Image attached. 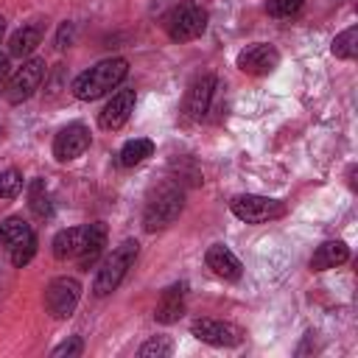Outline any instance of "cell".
I'll use <instances>...</instances> for the list:
<instances>
[{"label": "cell", "instance_id": "obj_1", "mask_svg": "<svg viewBox=\"0 0 358 358\" xmlns=\"http://www.w3.org/2000/svg\"><path fill=\"white\" fill-rule=\"evenodd\" d=\"M129 76V62L115 56V59H103L95 67L84 70L76 81H73V95L78 101H95L106 92H112L123 78Z\"/></svg>", "mask_w": 358, "mask_h": 358}, {"label": "cell", "instance_id": "obj_2", "mask_svg": "<svg viewBox=\"0 0 358 358\" xmlns=\"http://www.w3.org/2000/svg\"><path fill=\"white\" fill-rule=\"evenodd\" d=\"M182 207H185V193L179 185L173 182H162L159 187L151 190L148 201H145V213H143V227L148 232L154 229H165L171 227L179 215H182Z\"/></svg>", "mask_w": 358, "mask_h": 358}, {"label": "cell", "instance_id": "obj_3", "mask_svg": "<svg viewBox=\"0 0 358 358\" xmlns=\"http://www.w3.org/2000/svg\"><path fill=\"white\" fill-rule=\"evenodd\" d=\"M137 252H140V243H137V241H123L120 246L112 249V255L101 263V268H98V274H95V282H92L95 296H106V294H112V291L123 282L126 271H129V268L134 266V260H137Z\"/></svg>", "mask_w": 358, "mask_h": 358}, {"label": "cell", "instance_id": "obj_4", "mask_svg": "<svg viewBox=\"0 0 358 358\" xmlns=\"http://www.w3.org/2000/svg\"><path fill=\"white\" fill-rule=\"evenodd\" d=\"M204 28H207V11L196 3H190V0L179 3L165 17V31L173 42H190V39L201 36Z\"/></svg>", "mask_w": 358, "mask_h": 358}, {"label": "cell", "instance_id": "obj_5", "mask_svg": "<svg viewBox=\"0 0 358 358\" xmlns=\"http://www.w3.org/2000/svg\"><path fill=\"white\" fill-rule=\"evenodd\" d=\"M229 210L235 218L246 221V224H268L274 218L285 215V204L280 199H268V196H235L229 201Z\"/></svg>", "mask_w": 358, "mask_h": 358}, {"label": "cell", "instance_id": "obj_6", "mask_svg": "<svg viewBox=\"0 0 358 358\" xmlns=\"http://www.w3.org/2000/svg\"><path fill=\"white\" fill-rule=\"evenodd\" d=\"M78 299H81V285H78L76 277H56V280H50L48 288H45V308H48V313L56 316V319L73 316Z\"/></svg>", "mask_w": 358, "mask_h": 358}, {"label": "cell", "instance_id": "obj_7", "mask_svg": "<svg viewBox=\"0 0 358 358\" xmlns=\"http://www.w3.org/2000/svg\"><path fill=\"white\" fill-rule=\"evenodd\" d=\"M42 78H45V59H25L14 73H11V78H8V84H6V98L11 101V103H20V101H25V98H31L36 90H39V84H42Z\"/></svg>", "mask_w": 358, "mask_h": 358}, {"label": "cell", "instance_id": "obj_8", "mask_svg": "<svg viewBox=\"0 0 358 358\" xmlns=\"http://www.w3.org/2000/svg\"><path fill=\"white\" fill-rule=\"evenodd\" d=\"M215 92H218V78L213 73L193 78V84L187 87V95H185V115L190 120H201L210 112Z\"/></svg>", "mask_w": 358, "mask_h": 358}, {"label": "cell", "instance_id": "obj_9", "mask_svg": "<svg viewBox=\"0 0 358 358\" xmlns=\"http://www.w3.org/2000/svg\"><path fill=\"white\" fill-rule=\"evenodd\" d=\"M190 330L199 341L213 344V347H238L243 341L241 327H235L229 322H221V319H196L190 324Z\"/></svg>", "mask_w": 358, "mask_h": 358}, {"label": "cell", "instance_id": "obj_10", "mask_svg": "<svg viewBox=\"0 0 358 358\" xmlns=\"http://www.w3.org/2000/svg\"><path fill=\"white\" fill-rule=\"evenodd\" d=\"M235 64H238V70H243L249 76H268L280 64V50L274 45L255 42V45H249L238 53Z\"/></svg>", "mask_w": 358, "mask_h": 358}, {"label": "cell", "instance_id": "obj_11", "mask_svg": "<svg viewBox=\"0 0 358 358\" xmlns=\"http://www.w3.org/2000/svg\"><path fill=\"white\" fill-rule=\"evenodd\" d=\"M87 148H90V131H87L84 123H70V126H64V129L56 134V140H53V157H56L59 162H70V159L81 157Z\"/></svg>", "mask_w": 358, "mask_h": 358}, {"label": "cell", "instance_id": "obj_12", "mask_svg": "<svg viewBox=\"0 0 358 358\" xmlns=\"http://www.w3.org/2000/svg\"><path fill=\"white\" fill-rule=\"evenodd\" d=\"M131 112H134V90H117L112 95V101L101 109L98 126L106 129V131H115V129H120L129 120Z\"/></svg>", "mask_w": 358, "mask_h": 358}, {"label": "cell", "instance_id": "obj_13", "mask_svg": "<svg viewBox=\"0 0 358 358\" xmlns=\"http://www.w3.org/2000/svg\"><path fill=\"white\" fill-rule=\"evenodd\" d=\"M204 260H207V268H213V274L221 277V280L235 282V280H241V274H243L241 260H238L224 243H213V246L207 249Z\"/></svg>", "mask_w": 358, "mask_h": 358}, {"label": "cell", "instance_id": "obj_14", "mask_svg": "<svg viewBox=\"0 0 358 358\" xmlns=\"http://www.w3.org/2000/svg\"><path fill=\"white\" fill-rule=\"evenodd\" d=\"M185 291H187V282H179V285H171V288L162 291V296L157 302V310H154V319L159 324L179 322V316L185 313Z\"/></svg>", "mask_w": 358, "mask_h": 358}, {"label": "cell", "instance_id": "obj_15", "mask_svg": "<svg viewBox=\"0 0 358 358\" xmlns=\"http://www.w3.org/2000/svg\"><path fill=\"white\" fill-rule=\"evenodd\" d=\"M347 257H350V249H347L344 241H324L310 255V268L313 271H324V268H333V266L347 263Z\"/></svg>", "mask_w": 358, "mask_h": 358}, {"label": "cell", "instance_id": "obj_16", "mask_svg": "<svg viewBox=\"0 0 358 358\" xmlns=\"http://www.w3.org/2000/svg\"><path fill=\"white\" fill-rule=\"evenodd\" d=\"M84 241H87V227L62 229V232H56V238H53V255H56L59 260L78 257L81 249H84Z\"/></svg>", "mask_w": 358, "mask_h": 358}, {"label": "cell", "instance_id": "obj_17", "mask_svg": "<svg viewBox=\"0 0 358 358\" xmlns=\"http://www.w3.org/2000/svg\"><path fill=\"white\" fill-rule=\"evenodd\" d=\"M106 246V224L95 221V224H87V241H84V249L78 255V266L87 271L90 266H95V260L101 257Z\"/></svg>", "mask_w": 358, "mask_h": 358}, {"label": "cell", "instance_id": "obj_18", "mask_svg": "<svg viewBox=\"0 0 358 358\" xmlns=\"http://www.w3.org/2000/svg\"><path fill=\"white\" fill-rule=\"evenodd\" d=\"M42 34H45V25L42 22H31V25H22L20 31H14V36L8 39V53L11 56H28L39 42H42Z\"/></svg>", "mask_w": 358, "mask_h": 358}, {"label": "cell", "instance_id": "obj_19", "mask_svg": "<svg viewBox=\"0 0 358 358\" xmlns=\"http://www.w3.org/2000/svg\"><path fill=\"white\" fill-rule=\"evenodd\" d=\"M34 229H31V224L25 221V218H6L3 224H0V249H6V252H11L22 238H28Z\"/></svg>", "mask_w": 358, "mask_h": 358}, {"label": "cell", "instance_id": "obj_20", "mask_svg": "<svg viewBox=\"0 0 358 358\" xmlns=\"http://www.w3.org/2000/svg\"><path fill=\"white\" fill-rule=\"evenodd\" d=\"M154 154V143L145 140V137H137V140H129L123 148H120V165L123 168H134L140 165L143 159H148Z\"/></svg>", "mask_w": 358, "mask_h": 358}, {"label": "cell", "instance_id": "obj_21", "mask_svg": "<svg viewBox=\"0 0 358 358\" xmlns=\"http://www.w3.org/2000/svg\"><path fill=\"white\" fill-rule=\"evenodd\" d=\"M28 207L36 218H48L50 215V196L45 190V182L42 179H34L31 187H28Z\"/></svg>", "mask_w": 358, "mask_h": 358}, {"label": "cell", "instance_id": "obj_22", "mask_svg": "<svg viewBox=\"0 0 358 358\" xmlns=\"http://www.w3.org/2000/svg\"><path fill=\"white\" fill-rule=\"evenodd\" d=\"M330 50H333L336 59H355V53H358V28L352 25L344 34H338L333 39V48Z\"/></svg>", "mask_w": 358, "mask_h": 358}, {"label": "cell", "instance_id": "obj_23", "mask_svg": "<svg viewBox=\"0 0 358 358\" xmlns=\"http://www.w3.org/2000/svg\"><path fill=\"white\" fill-rule=\"evenodd\" d=\"M171 352H173V341H171L168 336H154V338H148V341L137 350L140 358H168Z\"/></svg>", "mask_w": 358, "mask_h": 358}, {"label": "cell", "instance_id": "obj_24", "mask_svg": "<svg viewBox=\"0 0 358 358\" xmlns=\"http://www.w3.org/2000/svg\"><path fill=\"white\" fill-rule=\"evenodd\" d=\"M34 255H36V235H34V232H31L28 238H22V241L8 252V257H11V263H14L17 268L28 266V263L34 260Z\"/></svg>", "mask_w": 358, "mask_h": 358}, {"label": "cell", "instance_id": "obj_25", "mask_svg": "<svg viewBox=\"0 0 358 358\" xmlns=\"http://www.w3.org/2000/svg\"><path fill=\"white\" fill-rule=\"evenodd\" d=\"M22 190V173L8 168L0 173V199H14Z\"/></svg>", "mask_w": 358, "mask_h": 358}, {"label": "cell", "instance_id": "obj_26", "mask_svg": "<svg viewBox=\"0 0 358 358\" xmlns=\"http://www.w3.org/2000/svg\"><path fill=\"white\" fill-rule=\"evenodd\" d=\"M302 6H305V0H268L266 11L271 17H294V14H299Z\"/></svg>", "mask_w": 358, "mask_h": 358}, {"label": "cell", "instance_id": "obj_27", "mask_svg": "<svg viewBox=\"0 0 358 358\" xmlns=\"http://www.w3.org/2000/svg\"><path fill=\"white\" fill-rule=\"evenodd\" d=\"M81 352H84V341H81V336H70L67 341H62L59 347H53L50 355H53V358H64V355H67V358H78Z\"/></svg>", "mask_w": 358, "mask_h": 358}, {"label": "cell", "instance_id": "obj_28", "mask_svg": "<svg viewBox=\"0 0 358 358\" xmlns=\"http://www.w3.org/2000/svg\"><path fill=\"white\" fill-rule=\"evenodd\" d=\"M73 36H76L73 22H62V25H59V34H56V48H59V50L70 48V45H73Z\"/></svg>", "mask_w": 358, "mask_h": 358}, {"label": "cell", "instance_id": "obj_29", "mask_svg": "<svg viewBox=\"0 0 358 358\" xmlns=\"http://www.w3.org/2000/svg\"><path fill=\"white\" fill-rule=\"evenodd\" d=\"M11 78V64H8V56L0 53V92H6V84Z\"/></svg>", "mask_w": 358, "mask_h": 358}, {"label": "cell", "instance_id": "obj_30", "mask_svg": "<svg viewBox=\"0 0 358 358\" xmlns=\"http://www.w3.org/2000/svg\"><path fill=\"white\" fill-rule=\"evenodd\" d=\"M3 31H6V20L0 17V39H3Z\"/></svg>", "mask_w": 358, "mask_h": 358}]
</instances>
